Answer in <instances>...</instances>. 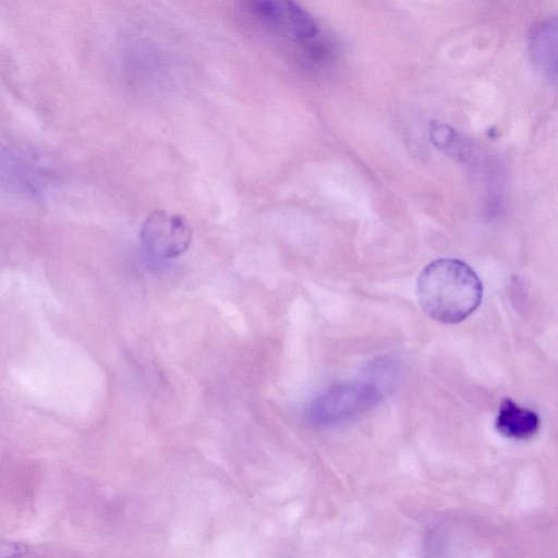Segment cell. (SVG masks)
Instances as JSON below:
<instances>
[{
    "label": "cell",
    "mask_w": 558,
    "mask_h": 558,
    "mask_svg": "<svg viewBox=\"0 0 558 558\" xmlns=\"http://www.w3.org/2000/svg\"><path fill=\"white\" fill-rule=\"evenodd\" d=\"M415 291L423 312L445 324L465 319L483 298V286L475 271L456 258L428 264L417 278Z\"/></svg>",
    "instance_id": "cell-1"
},
{
    "label": "cell",
    "mask_w": 558,
    "mask_h": 558,
    "mask_svg": "<svg viewBox=\"0 0 558 558\" xmlns=\"http://www.w3.org/2000/svg\"><path fill=\"white\" fill-rule=\"evenodd\" d=\"M357 379L337 384L317 396L307 409V418L315 425H333L377 404L393 380L391 366L383 364Z\"/></svg>",
    "instance_id": "cell-2"
},
{
    "label": "cell",
    "mask_w": 558,
    "mask_h": 558,
    "mask_svg": "<svg viewBox=\"0 0 558 558\" xmlns=\"http://www.w3.org/2000/svg\"><path fill=\"white\" fill-rule=\"evenodd\" d=\"M140 236L151 255L170 259L189 248L193 232L182 216L167 210H155L143 222Z\"/></svg>",
    "instance_id": "cell-3"
},
{
    "label": "cell",
    "mask_w": 558,
    "mask_h": 558,
    "mask_svg": "<svg viewBox=\"0 0 558 558\" xmlns=\"http://www.w3.org/2000/svg\"><path fill=\"white\" fill-rule=\"evenodd\" d=\"M0 183L24 194H39L46 186L41 173L16 155L0 148Z\"/></svg>",
    "instance_id": "cell-4"
},
{
    "label": "cell",
    "mask_w": 558,
    "mask_h": 558,
    "mask_svg": "<svg viewBox=\"0 0 558 558\" xmlns=\"http://www.w3.org/2000/svg\"><path fill=\"white\" fill-rule=\"evenodd\" d=\"M541 420L533 410L504 399L495 421L496 430L511 439H529L537 434Z\"/></svg>",
    "instance_id": "cell-5"
},
{
    "label": "cell",
    "mask_w": 558,
    "mask_h": 558,
    "mask_svg": "<svg viewBox=\"0 0 558 558\" xmlns=\"http://www.w3.org/2000/svg\"><path fill=\"white\" fill-rule=\"evenodd\" d=\"M531 52L536 62L546 70L556 65V23L539 24L531 34Z\"/></svg>",
    "instance_id": "cell-6"
},
{
    "label": "cell",
    "mask_w": 558,
    "mask_h": 558,
    "mask_svg": "<svg viewBox=\"0 0 558 558\" xmlns=\"http://www.w3.org/2000/svg\"><path fill=\"white\" fill-rule=\"evenodd\" d=\"M429 134L434 144L452 158L462 160L466 156L469 146L465 140L449 125L434 122Z\"/></svg>",
    "instance_id": "cell-7"
},
{
    "label": "cell",
    "mask_w": 558,
    "mask_h": 558,
    "mask_svg": "<svg viewBox=\"0 0 558 558\" xmlns=\"http://www.w3.org/2000/svg\"><path fill=\"white\" fill-rule=\"evenodd\" d=\"M27 551L24 543L0 538V558H20Z\"/></svg>",
    "instance_id": "cell-8"
}]
</instances>
